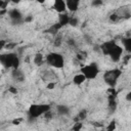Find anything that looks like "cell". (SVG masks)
Segmentation results:
<instances>
[{"instance_id": "7c38bea8", "label": "cell", "mask_w": 131, "mask_h": 131, "mask_svg": "<svg viewBox=\"0 0 131 131\" xmlns=\"http://www.w3.org/2000/svg\"><path fill=\"white\" fill-rule=\"evenodd\" d=\"M56 111H57V114L60 115V116H67V115L70 114V108H69V106L63 105V104L57 105Z\"/></svg>"}, {"instance_id": "4dcf8cb0", "label": "cell", "mask_w": 131, "mask_h": 131, "mask_svg": "<svg viewBox=\"0 0 131 131\" xmlns=\"http://www.w3.org/2000/svg\"><path fill=\"white\" fill-rule=\"evenodd\" d=\"M54 86H55V84H54V83L49 82V84L47 85V88H48V89H53V88H54Z\"/></svg>"}, {"instance_id": "e0dca14e", "label": "cell", "mask_w": 131, "mask_h": 131, "mask_svg": "<svg viewBox=\"0 0 131 131\" xmlns=\"http://www.w3.org/2000/svg\"><path fill=\"white\" fill-rule=\"evenodd\" d=\"M86 114H87V112H86L85 110L81 111V112L78 114V116H77V118H76V121H77V122H82V121L86 118Z\"/></svg>"}, {"instance_id": "ac0fdd59", "label": "cell", "mask_w": 131, "mask_h": 131, "mask_svg": "<svg viewBox=\"0 0 131 131\" xmlns=\"http://www.w3.org/2000/svg\"><path fill=\"white\" fill-rule=\"evenodd\" d=\"M87 57V52L86 51H79L78 52V54H77V58H78V60H84L85 58Z\"/></svg>"}, {"instance_id": "52a82bcc", "label": "cell", "mask_w": 131, "mask_h": 131, "mask_svg": "<svg viewBox=\"0 0 131 131\" xmlns=\"http://www.w3.org/2000/svg\"><path fill=\"white\" fill-rule=\"evenodd\" d=\"M8 16L11 20V23L13 25H20L24 23V17H23V14L21 12L16 9V8H13V9H10L8 11Z\"/></svg>"}, {"instance_id": "d6986e66", "label": "cell", "mask_w": 131, "mask_h": 131, "mask_svg": "<svg viewBox=\"0 0 131 131\" xmlns=\"http://www.w3.org/2000/svg\"><path fill=\"white\" fill-rule=\"evenodd\" d=\"M69 25H71V26H73V27H76V26L78 25V18L75 17V16H70Z\"/></svg>"}, {"instance_id": "5bb4252c", "label": "cell", "mask_w": 131, "mask_h": 131, "mask_svg": "<svg viewBox=\"0 0 131 131\" xmlns=\"http://www.w3.org/2000/svg\"><path fill=\"white\" fill-rule=\"evenodd\" d=\"M122 43L124 45V48L126 49L127 52H131V38L127 37V38H123L122 39Z\"/></svg>"}, {"instance_id": "ba28073f", "label": "cell", "mask_w": 131, "mask_h": 131, "mask_svg": "<svg viewBox=\"0 0 131 131\" xmlns=\"http://www.w3.org/2000/svg\"><path fill=\"white\" fill-rule=\"evenodd\" d=\"M64 2H66V7L72 12L77 11L79 8V5H80V2L78 0H67Z\"/></svg>"}, {"instance_id": "9c48e42d", "label": "cell", "mask_w": 131, "mask_h": 131, "mask_svg": "<svg viewBox=\"0 0 131 131\" xmlns=\"http://www.w3.org/2000/svg\"><path fill=\"white\" fill-rule=\"evenodd\" d=\"M53 8L58 12V13H63L67 9L66 7V2L62 1V0H56L54 3H53Z\"/></svg>"}, {"instance_id": "603a6c76", "label": "cell", "mask_w": 131, "mask_h": 131, "mask_svg": "<svg viewBox=\"0 0 131 131\" xmlns=\"http://www.w3.org/2000/svg\"><path fill=\"white\" fill-rule=\"evenodd\" d=\"M7 4H8L7 1H2V0H0V9H6Z\"/></svg>"}, {"instance_id": "6da1fadb", "label": "cell", "mask_w": 131, "mask_h": 131, "mask_svg": "<svg viewBox=\"0 0 131 131\" xmlns=\"http://www.w3.org/2000/svg\"><path fill=\"white\" fill-rule=\"evenodd\" d=\"M99 50L104 55H108L111 59L115 62L119 61L123 54V48L120 45H118L115 41H106L102 43L99 46Z\"/></svg>"}, {"instance_id": "9a60e30c", "label": "cell", "mask_w": 131, "mask_h": 131, "mask_svg": "<svg viewBox=\"0 0 131 131\" xmlns=\"http://www.w3.org/2000/svg\"><path fill=\"white\" fill-rule=\"evenodd\" d=\"M44 61V57H43V54L42 53H36L35 54V57H34V63L36 66H41Z\"/></svg>"}, {"instance_id": "cb8c5ba5", "label": "cell", "mask_w": 131, "mask_h": 131, "mask_svg": "<svg viewBox=\"0 0 131 131\" xmlns=\"http://www.w3.org/2000/svg\"><path fill=\"white\" fill-rule=\"evenodd\" d=\"M91 4H92L93 6H99V5L102 4V1H101V0H94V1H92Z\"/></svg>"}, {"instance_id": "83f0119b", "label": "cell", "mask_w": 131, "mask_h": 131, "mask_svg": "<svg viewBox=\"0 0 131 131\" xmlns=\"http://www.w3.org/2000/svg\"><path fill=\"white\" fill-rule=\"evenodd\" d=\"M6 45V42L4 40H0V50H2Z\"/></svg>"}, {"instance_id": "1f68e13d", "label": "cell", "mask_w": 131, "mask_h": 131, "mask_svg": "<svg viewBox=\"0 0 131 131\" xmlns=\"http://www.w3.org/2000/svg\"><path fill=\"white\" fill-rule=\"evenodd\" d=\"M126 99H127L128 101L131 100V92H128V93H127V95H126Z\"/></svg>"}, {"instance_id": "ffe728a7", "label": "cell", "mask_w": 131, "mask_h": 131, "mask_svg": "<svg viewBox=\"0 0 131 131\" xmlns=\"http://www.w3.org/2000/svg\"><path fill=\"white\" fill-rule=\"evenodd\" d=\"M82 126H83L82 122H76V124H74L72 130H73V131H80V130L82 129Z\"/></svg>"}, {"instance_id": "7a4b0ae2", "label": "cell", "mask_w": 131, "mask_h": 131, "mask_svg": "<svg viewBox=\"0 0 131 131\" xmlns=\"http://www.w3.org/2000/svg\"><path fill=\"white\" fill-rule=\"evenodd\" d=\"M0 64H2L6 69L16 70V69H18V66H19L18 55L14 52L0 54Z\"/></svg>"}, {"instance_id": "44dd1931", "label": "cell", "mask_w": 131, "mask_h": 131, "mask_svg": "<svg viewBox=\"0 0 131 131\" xmlns=\"http://www.w3.org/2000/svg\"><path fill=\"white\" fill-rule=\"evenodd\" d=\"M116 126H117L116 121H112V122L107 125V127H106V131H115Z\"/></svg>"}, {"instance_id": "30bf717a", "label": "cell", "mask_w": 131, "mask_h": 131, "mask_svg": "<svg viewBox=\"0 0 131 131\" xmlns=\"http://www.w3.org/2000/svg\"><path fill=\"white\" fill-rule=\"evenodd\" d=\"M11 76H12L13 80L16 81V82H24L25 81V74L19 69L13 70L12 73H11Z\"/></svg>"}, {"instance_id": "277c9868", "label": "cell", "mask_w": 131, "mask_h": 131, "mask_svg": "<svg viewBox=\"0 0 131 131\" xmlns=\"http://www.w3.org/2000/svg\"><path fill=\"white\" fill-rule=\"evenodd\" d=\"M99 73V68L97 66V63L95 62H91L89 64H86L84 67L81 68V74L85 77V79L87 80H93L97 77Z\"/></svg>"}, {"instance_id": "f546056e", "label": "cell", "mask_w": 131, "mask_h": 131, "mask_svg": "<svg viewBox=\"0 0 131 131\" xmlns=\"http://www.w3.org/2000/svg\"><path fill=\"white\" fill-rule=\"evenodd\" d=\"M32 19H33V16H28V17H25L24 18V21L25 23H30Z\"/></svg>"}, {"instance_id": "8fae6325", "label": "cell", "mask_w": 131, "mask_h": 131, "mask_svg": "<svg viewBox=\"0 0 131 131\" xmlns=\"http://www.w3.org/2000/svg\"><path fill=\"white\" fill-rule=\"evenodd\" d=\"M69 19H70V15L66 12L63 13H59L58 15V24L62 27V26H66V25H69Z\"/></svg>"}, {"instance_id": "d4e9b609", "label": "cell", "mask_w": 131, "mask_h": 131, "mask_svg": "<svg viewBox=\"0 0 131 131\" xmlns=\"http://www.w3.org/2000/svg\"><path fill=\"white\" fill-rule=\"evenodd\" d=\"M67 43H68L70 46H72V47L76 46V42H75V40H74V39H69V40L67 41Z\"/></svg>"}, {"instance_id": "2e32d148", "label": "cell", "mask_w": 131, "mask_h": 131, "mask_svg": "<svg viewBox=\"0 0 131 131\" xmlns=\"http://www.w3.org/2000/svg\"><path fill=\"white\" fill-rule=\"evenodd\" d=\"M61 28V26L57 23V24H54V25H52L50 28H49V30H48V32L49 33H51V34H57V32H58V30Z\"/></svg>"}, {"instance_id": "f1b7e54d", "label": "cell", "mask_w": 131, "mask_h": 131, "mask_svg": "<svg viewBox=\"0 0 131 131\" xmlns=\"http://www.w3.org/2000/svg\"><path fill=\"white\" fill-rule=\"evenodd\" d=\"M9 92H11V93H13V94H16V93H17V90H16V88H14V87H9Z\"/></svg>"}, {"instance_id": "8992f818", "label": "cell", "mask_w": 131, "mask_h": 131, "mask_svg": "<svg viewBox=\"0 0 131 131\" xmlns=\"http://www.w3.org/2000/svg\"><path fill=\"white\" fill-rule=\"evenodd\" d=\"M48 111H50L49 104H32L29 108V117L30 119H36Z\"/></svg>"}, {"instance_id": "4fadbf2b", "label": "cell", "mask_w": 131, "mask_h": 131, "mask_svg": "<svg viewBox=\"0 0 131 131\" xmlns=\"http://www.w3.org/2000/svg\"><path fill=\"white\" fill-rule=\"evenodd\" d=\"M85 77L80 73V74H77L75 77H74V79H73V82H74V84H76V85H81V84H83L84 82H85Z\"/></svg>"}, {"instance_id": "5b68a950", "label": "cell", "mask_w": 131, "mask_h": 131, "mask_svg": "<svg viewBox=\"0 0 131 131\" xmlns=\"http://www.w3.org/2000/svg\"><path fill=\"white\" fill-rule=\"evenodd\" d=\"M121 74H122V71L119 69L108 70L103 74V80L110 87H115L118 79L121 77Z\"/></svg>"}, {"instance_id": "7402d4cb", "label": "cell", "mask_w": 131, "mask_h": 131, "mask_svg": "<svg viewBox=\"0 0 131 131\" xmlns=\"http://www.w3.org/2000/svg\"><path fill=\"white\" fill-rule=\"evenodd\" d=\"M110 19H111L113 23H117V21H119V20H120V17H119V15H118V13H117V12H114V13H112V14H111Z\"/></svg>"}, {"instance_id": "3957f363", "label": "cell", "mask_w": 131, "mask_h": 131, "mask_svg": "<svg viewBox=\"0 0 131 131\" xmlns=\"http://www.w3.org/2000/svg\"><path fill=\"white\" fill-rule=\"evenodd\" d=\"M45 58H46V62L50 67L55 68V69H61L64 64L63 56L57 52H50L49 54L46 55Z\"/></svg>"}, {"instance_id": "484cf974", "label": "cell", "mask_w": 131, "mask_h": 131, "mask_svg": "<svg viewBox=\"0 0 131 131\" xmlns=\"http://www.w3.org/2000/svg\"><path fill=\"white\" fill-rule=\"evenodd\" d=\"M21 121H23L21 118H17V119H14V120L12 121V124H13V125H19Z\"/></svg>"}, {"instance_id": "4316f807", "label": "cell", "mask_w": 131, "mask_h": 131, "mask_svg": "<svg viewBox=\"0 0 131 131\" xmlns=\"http://www.w3.org/2000/svg\"><path fill=\"white\" fill-rule=\"evenodd\" d=\"M60 43H61V38H60V37H57V38L55 39L54 45H55V46H59V45H60Z\"/></svg>"}]
</instances>
